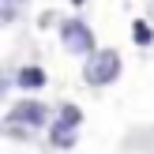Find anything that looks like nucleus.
Listing matches in <instances>:
<instances>
[{"label":"nucleus","mask_w":154,"mask_h":154,"mask_svg":"<svg viewBox=\"0 0 154 154\" xmlns=\"http://www.w3.org/2000/svg\"><path fill=\"white\" fill-rule=\"evenodd\" d=\"M49 139H53V147H72V143H75V124L57 120V124H53V132H49Z\"/></svg>","instance_id":"nucleus-5"},{"label":"nucleus","mask_w":154,"mask_h":154,"mask_svg":"<svg viewBox=\"0 0 154 154\" xmlns=\"http://www.w3.org/2000/svg\"><path fill=\"white\" fill-rule=\"evenodd\" d=\"M57 120H64V124H75V128H79V124H83V113H79V105H64Z\"/></svg>","instance_id":"nucleus-7"},{"label":"nucleus","mask_w":154,"mask_h":154,"mask_svg":"<svg viewBox=\"0 0 154 154\" xmlns=\"http://www.w3.org/2000/svg\"><path fill=\"white\" fill-rule=\"evenodd\" d=\"M132 34H135V45H150V42H154V30H150L143 19H135V23H132Z\"/></svg>","instance_id":"nucleus-6"},{"label":"nucleus","mask_w":154,"mask_h":154,"mask_svg":"<svg viewBox=\"0 0 154 154\" xmlns=\"http://www.w3.org/2000/svg\"><path fill=\"white\" fill-rule=\"evenodd\" d=\"M15 83H19L23 90H38V87H45V72L38 64H26L19 75H15Z\"/></svg>","instance_id":"nucleus-4"},{"label":"nucleus","mask_w":154,"mask_h":154,"mask_svg":"<svg viewBox=\"0 0 154 154\" xmlns=\"http://www.w3.org/2000/svg\"><path fill=\"white\" fill-rule=\"evenodd\" d=\"M45 120H49V109H45L42 102L23 98V102H15L11 113H8V132L11 135H26V132H34V128H42Z\"/></svg>","instance_id":"nucleus-2"},{"label":"nucleus","mask_w":154,"mask_h":154,"mask_svg":"<svg viewBox=\"0 0 154 154\" xmlns=\"http://www.w3.org/2000/svg\"><path fill=\"white\" fill-rule=\"evenodd\" d=\"M72 4H83V0H72Z\"/></svg>","instance_id":"nucleus-8"},{"label":"nucleus","mask_w":154,"mask_h":154,"mask_svg":"<svg viewBox=\"0 0 154 154\" xmlns=\"http://www.w3.org/2000/svg\"><path fill=\"white\" fill-rule=\"evenodd\" d=\"M60 38H64V45L72 53H79V57H90V53H94V34H90V26L83 19H64L60 23Z\"/></svg>","instance_id":"nucleus-3"},{"label":"nucleus","mask_w":154,"mask_h":154,"mask_svg":"<svg viewBox=\"0 0 154 154\" xmlns=\"http://www.w3.org/2000/svg\"><path fill=\"white\" fill-rule=\"evenodd\" d=\"M120 75V53L117 49H94L83 64V79L90 87H109L113 79Z\"/></svg>","instance_id":"nucleus-1"}]
</instances>
